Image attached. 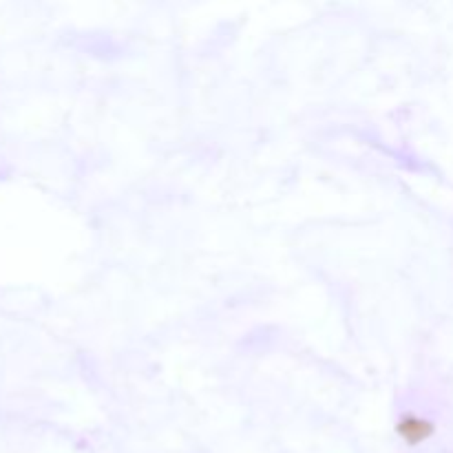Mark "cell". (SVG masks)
Segmentation results:
<instances>
[{"label": "cell", "mask_w": 453, "mask_h": 453, "mask_svg": "<svg viewBox=\"0 0 453 453\" xmlns=\"http://www.w3.org/2000/svg\"><path fill=\"white\" fill-rule=\"evenodd\" d=\"M401 431L403 436L411 442H418V440H425L429 436L431 431V425L425 423V420H418V418H405L401 423Z\"/></svg>", "instance_id": "cell-1"}]
</instances>
